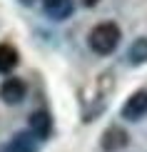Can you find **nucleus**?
<instances>
[{"label": "nucleus", "mask_w": 147, "mask_h": 152, "mask_svg": "<svg viewBox=\"0 0 147 152\" xmlns=\"http://www.w3.org/2000/svg\"><path fill=\"white\" fill-rule=\"evenodd\" d=\"M90 90H95V95L90 100H82V120H85V122H92V120L105 110L107 97H110V92H112V72H102L100 77H95Z\"/></svg>", "instance_id": "obj_1"}, {"label": "nucleus", "mask_w": 147, "mask_h": 152, "mask_svg": "<svg viewBox=\"0 0 147 152\" xmlns=\"http://www.w3.org/2000/svg\"><path fill=\"white\" fill-rule=\"evenodd\" d=\"M97 3H100V0H82V5H85V8H95Z\"/></svg>", "instance_id": "obj_11"}, {"label": "nucleus", "mask_w": 147, "mask_h": 152, "mask_svg": "<svg viewBox=\"0 0 147 152\" xmlns=\"http://www.w3.org/2000/svg\"><path fill=\"white\" fill-rule=\"evenodd\" d=\"M127 60L132 65H145L147 62V37H137L127 50Z\"/></svg>", "instance_id": "obj_10"}, {"label": "nucleus", "mask_w": 147, "mask_h": 152, "mask_svg": "<svg viewBox=\"0 0 147 152\" xmlns=\"http://www.w3.org/2000/svg\"><path fill=\"white\" fill-rule=\"evenodd\" d=\"M30 132L37 137V140H48L53 135V115L48 110H35L30 115Z\"/></svg>", "instance_id": "obj_7"}, {"label": "nucleus", "mask_w": 147, "mask_h": 152, "mask_svg": "<svg viewBox=\"0 0 147 152\" xmlns=\"http://www.w3.org/2000/svg\"><path fill=\"white\" fill-rule=\"evenodd\" d=\"M120 115H122V120H127V122H140V120L147 115V90L132 92L130 97L125 100Z\"/></svg>", "instance_id": "obj_3"}, {"label": "nucleus", "mask_w": 147, "mask_h": 152, "mask_svg": "<svg viewBox=\"0 0 147 152\" xmlns=\"http://www.w3.org/2000/svg\"><path fill=\"white\" fill-rule=\"evenodd\" d=\"M42 8H45V15L50 18V20L60 23V20H67V18L72 15V10H75V3H72V0H55V3H50V5H42Z\"/></svg>", "instance_id": "obj_8"}, {"label": "nucleus", "mask_w": 147, "mask_h": 152, "mask_svg": "<svg viewBox=\"0 0 147 152\" xmlns=\"http://www.w3.org/2000/svg\"><path fill=\"white\" fill-rule=\"evenodd\" d=\"M127 145H130V135H127V130L120 127V125H110V127L100 135L102 152H120V150H125Z\"/></svg>", "instance_id": "obj_4"}, {"label": "nucleus", "mask_w": 147, "mask_h": 152, "mask_svg": "<svg viewBox=\"0 0 147 152\" xmlns=\"http://www.w3.org/2000/svg\"><path fill=\"white\" fill-rule=\"evenodd\" d=\"M3 152H40V140L30 130L18 132L10 137V142L3 147Z\"/></svg>", "instance_id": "obj_6"}, {"label": "nucleus", "mask_w": 147, "mask_h": 152, "mask_svg": "<svg viewBox=\"0 0 147 152\" xmlns=\"http://www.w3.org/2000/svg\"><path fill=\"white\" fill-rule=\"evenodd\" d=\"M25 95H28V85L20 77H8L0 85V100L5 105H20L25 100Z\"/></svg>", "instance_id": "obj_5"}, {"label": "nucleus", "mask_w": 147, "mask_h": 152, "mask_svg": "<svg viewBox=\"0 0 147 152\" xmlns=\"http://www.w3.org/2000/svg\"><path fill=\"white\" fill-rule=\"evenodd\" d=\"M20 62V55L18 50L10 45V42H0V72H12Z\"/></svg>", "instance_id": "obj_9"}, {"label": "nucleus", "mask_w": 147, "mask_h": 152, "mask_svg": "<svg viewBox=\"0 0 147 152\" xmlns=\"http://www.w3.org/2000/svg\"><path fill=\"white\" fill-rule=\"evenodd\" d=\"M120 37H122V33H120L117 23L107 20V23H97L90 30L87 42H90V48L97 55H112L117 50V45H120Z\"/></svg>", "instance_id": "obj_2"}, {"label": "nucleus", "mask_w": 147, "mask_h": 152, "mask_svg": "<svg viewBox=\"0 0 147 152\" xmlns=\"http://www.w3.org/2000/svg\"><path fill=\"white\" fill-rule=\"evenodd\" d=\"M20 3H23V5H28V8H30V5H35V0H20Z\"/></svg>", "instance_id": "obj_12"}, {"label": "nucleus", "mask_w": 147, "mask_h": 152, "mask_svg": "<svg viewBox=\"0 0 147 152\" xmlns=\"http://www.w3.org/2000/svg\"><path fill=\"white\" fill-rule=\"evenodd\" d=\"M50 3H55V0H42V5H50Z\"/></svg>", "instance_id": "obj_13"}]
</instances>
